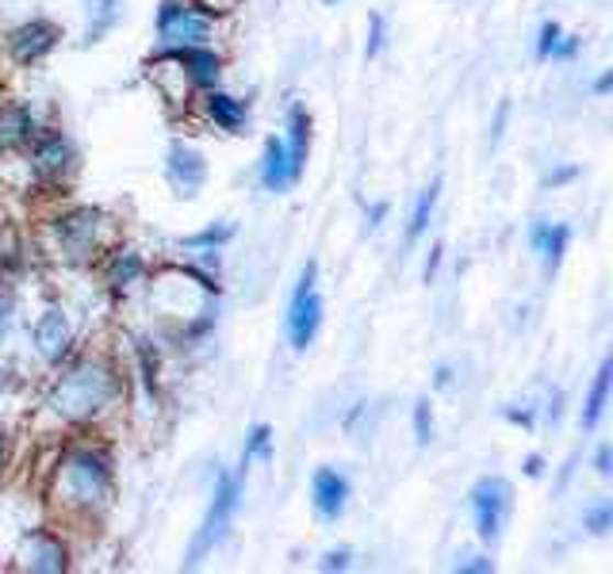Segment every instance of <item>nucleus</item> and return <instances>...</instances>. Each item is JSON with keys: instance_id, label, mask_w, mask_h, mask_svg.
Masks as SVG:
<instances>
[{"instance_id": "nucleus-1", "label": "nucleus", "mask_w": 613, "mask_h": 574, "mask_svg": "<svg viewBox=\"0 0 613 574\" xmlns=\"http://www.w3.org/2000/svg\"><path fill=\"white\" fill-rule=\"evenodd\" d=\"M115 395H120V380H115L112 368L100 364V360H85L54 383L46 406L66 421H85L104 410Z\"/></svg>"}, {"instance_id": "nucleus-2", "label": "nucleus", "mask_w": 613, "mask_h": 574, "mask_svg": "<svg viewBox=\"0 0 613 574\" xmlns=\"http://www.w3.org/2000/svg\"><path fill=\"white\" fill-rule=\"evenodd\" d=\"M58 494L74 509H97L112 494V460L97 448H74L58 468Z\"/></svg>"}, {"instance_id": "nucleus-3", "label": "nucleus", "mask_w": 613, "mask_h": 574, "mask_svg": "<svg viewBox=\"0 0 613 574\" xmlns=\"http://www.w3.org/2000/svg\"><path fill=\"white\" fill-rule=\"evenodd\" d=\"M242 475H246V471H234V475H231V471H219L215 491H211V506H208V514H203V525H200V532H196L192 548H188V560H185L188 567H196L203 555L215 552V548L223 544L226 529H231L234 514H238Z\"/></svg>"}, {"instance_id": "nucleus-4", "label": "nucleus", "mask_w": 613, "mask_h": 574, "mask_svg": "<svg viewBox=\"0 0 613 574\" xmlns=\"http://www.w3.org/2000/svg\"><path fill=\"white\" fill-rule=\"evenodd\" d=\"M510 509H514V486L502 475H487L471 486V517H476L479 540H499L502 529L510 521Z\"/></svg>"}, {"instance_id": "nucleus-5", "label": "nucleus", "mask_w": 613, "mask_h": 574, "mask_svg": "<svg viewBox=\"0 0 613 574\" xmlns=\"http://www.w3.org/2000/svg\"><path fill=\"white\" fill-rule=\"evenodd\" d=\"M322 311H326V306H322V295H319V265L306 261L292 303H288V337H292L296 349H306V345L319 337Z\"/></svg>"}, {"instance_id": "nucleus-6", "label": "nucleus", "mask_w": 613, "mask_h": 574, "mask_svg": "<svg viewBox=\"0 0 613 574\" xmlns=\"http://www.w3.org/2000/svg\"><path fill=\"white\" fill-rule=\"evenodd\" d=\"M157 35L165 46H208L211 15L196 0H165L157 12Z\"/></svg>"}, {"instance_id": "nucleus-7", "label": "nucleus", "mask_w": 613, "mask_h": 574, "mask_svg": "<svg viewBox=\"0 0 613 574\" xmlns=\"http://www.w3.org/2000/svg\"><path fill=\"white\" fill-rule=\"evenodd\" d=\"M58 38H62L58 23L27 20V23H20V27L8 31V54H12L20 66H31V61H43L46 54L58 46Z\"/></svg>"}, {"instance_id": "nucleus-8", "label": "nucleus", "mask_w": 613, "mask_h": 574, "mask_svg": "<svg viewBox=\"0 0 613 574\" xmlns=\"http://www.w3.org/2000/svg\"><path fill=\"white\" fill-rule=\"evenodd\" d=\"M31 143H35V149H31V169H35L38 177L62 180L69 169H74L77 149L62 131H46V135H35Z\"/></svg>"}, {"instance_id": "nucleus-9", "label": "nucleus", "mask_w": 613, "mask_h": 574, "mask_svg": "<svg viewBox=\"0 0 613 574\" xmlns=\"http://www.w3.org/2000/svg\"><path fill=\"white\" fill-rule=\"evenodd\" d=\"M165 172H169V184L177 188L180 195H196L208 180V161L196 146L188 143H172L169 154H165Z\"/></svg>"}, {"instance_id": "nucleus-10", "label": "nucleus", "mask_w": 613, "mask_h": 574, "mask_svg": "<svg viewBox=\"0 0 613 574\" xmlns=\"http://www.w3.org/2000/svg\"><path fill=\"white\" fill-rule=\"evenodd\" d=\"M58 241H62V249H66L74 261H81V257H89L92 249H97V234H100V215L97 211H89V207H81V211H69V215H62L58 218Z\"/></svg>"}, {"instance_id": "nucleus-11", "label": "nucleus", "mask_w": 613, "mask_h": 574, "mask_svg": "<svg viewBox=\"0 0 613 574\" xmlns=\"http://www.w3.org/2000/svg\"><path fill=\"white\" fill-rule=\"evenodd\" d=\"M311 502L322 521H337L349 506V479L334 468H319L311 479Z\"/></svg>"}, {"instance_id": "nucleus-12", "label": "nucleus", "mask_w": 613, "mask_h": 574, "mask_svg": "<svg viewBox=\"0 0 613 574\" xmlns=\"http://www.w3.org/2000/svg\"><path fill=\"white\" fill-rule=\"evenodd\" d=\"M31 337H35V349L43 360H51V364H58L62 357L69 352V318L62 311H46L43 318L35 322V329H31Z\"/></svg>"}, {"instance_id": "nucleus-13", "label": "nucleus", "mask_w": 613, "mask_h": 574, "mask_svg": "<svg viewBox=\"0 0 613 574\" xmlns=\"http://www.w3.org/2000/svg\"><path fill=\"white\" fill-rule=\"evenodd\" d=\"M568 241H571V230L564 223L537 218V223L530 226V246H533V254L540 257V265H545L548 272L560 269L564 254H568Z\"/></svg>"}, {"instance_id": "nucleus-14", "label": "nucleus", "mask_w": 613, "mask_h": 574, "mask_svg": "<svg viewBox=\"0 0 613 574\" xmlns=\"http://www.w3.org/2000/svg\"><path fill=\"white\" fill-rule=\"evenodd\" d=\"M172 61L177 66H185L188 81L200 85V89H211V85L219 81V54L208 50V46H172Z\"/></svg>"}, {"instance_id": "nucleus-15", "label": "nucleus", "mask_w": 613, "mask_h": 574, "mask_svg": "<svg viewBox=\"0 0 613 574\" xmlns=\"http://www.w3.org/2000/svg\"><path fill=\"white\" fill-rule=\"evenodd\" d=\"M296 180H300V172L292 169L288 146L280 143V138H269V143H265V161H261V184H265V192H288Z\"/></svg>"}, {"instance_id": "nucleus-16", "label": "nucleus", "mask_w": 613, "mask_h": 574, "mask_svg": "<svg viewBox=\"0 0 613 574\" xmlns=\"http://www.w3.org/2000/svg\"><path fill=\"white\" fill-rule=\"evenodd\" d=\"M35 112L27 104H4L0 108V149H20L35 138Z\"/></svg>"}, {"instance_id": "nucleus-17", "label": "nucleus", "mask_w": 613, "mask_h": 574, "mask_svg": "<svg viewBox=\"0 0 613 574\" xmlns=\"http://www.w3.org/2000/svg\"><path fill=\"white\" fill-rule=\"evenodd\" d=\"M288 157H292V169L303 177V165H306V149H311V115H306L303 104H292L288 112Z\"/></svg>"}, {"instance_id": "nucleus-18", "label": "nucleus", "mask_w": 613, "mask_h": 574, "mask_svg": "<svg viewBox=\"0 0 613 574\" xmlns=\"http://www.w3.org/2000/svg\"><path fill=\"white\" fill-rule=\"evenodd\" d=\"M579 46H583V38L576 35H564V27L556 20H545L540 23V35H537V58H576Z\"/></svg>"}, {"instance_id": "nucleus-19", "label": "nucleus", "mask_w": 613, "mask_h": 574, "mask_svg": "<svg viewBox=\"0 0 613 574\" xmlns=\"http://www.w3.org/2000/svg\"><path fill=\"white\" fill-rule=\"evenodd\" d=\"M203 108H208L211 123L223 131H242V123H246V104L242 100H234L231 92H219L211 89L208 97H203Z\"/></svg>"}, {"instance_id": "nucleus-20", "label": "nucleus", "mask_w": 613, "mask_h": 574, "mask_svg": "<svg viewBox=\"0 0 613 574\" xmlns=\"http://www.w3.org/2000/svg\"><path fill=\"white\" fill-rule=\"evenodd\" d=\"M610 380H613V360H602L599 375H594V383H591V395H587V406H583V429H599L602 414H606V403H610Z\"/></svg>"}, {"instance_id": "nucleus-21", "label": "nucleus", "mask_w": 613, "mask_h": 574, "mask_svg": "<svg viewBox=\"0 0 613 574\" xmlns=\"http://www.w3.org/2000/svg\"><path fill=\"white\" fill-rule=\"evenodd\" d=\"M108 284L112 288H131V284H138L143 280V272H146V265H143V257L135 254V249H115L112 257H108Z\"/></svg>"}, {"instance_id": "nucleus-22", "label": "nucleus", "mask_w": 613, "mask_h": 574, "mask_svg": "<svg viewBox=\"0 0 613 574\" xmlns=\"http://www.w3.org/2000/svg\"><path fill=\"white\" fill-rule=\"evenodd\" d=\"M27 567L31 571H66V548L54 537H46V532H38L27 544Z\"/></svg>"}, {"instance_id": "nucleus-23", "label": "nucleus", "mask_w": 613, "mask_h": 574, "mask_svg": "<svg viewBox=\"0 0 613 574\" xmlns=\"http://www.w3.org/2000/svg\"><path fill=\"white\" fill-rule=\"evenodd\" d=\"M437 192H442V184H430L426 192L419 195V203H414V211H411V226H406V238H422L426 234V226H430V218H434V207H437Z\"/></svg>"}, {"instance_id": "nucleus-24", "label": "nucleus", "mask_w": 613, "mask_h": 574, "mask_svg": "<svg viewBox=\"0 0 613 574\" xmlns=\"http://www.w3.org/2000/svg\"><path fill=\"white\" fill-rule=\"evenodd\" d=\"M269 455H272V429L254 426V432H249V440H246V452H242V471L254 460H269Z\"/></svg>"}, {"instance_id": "nucleus-25", "label": "nucleus", "mask_w": 613, "mask_h": 574, "mask_svg": "<svg viewBox=\"0 0 613 574\" xmlns=\"http://www.w3.org/2000/svg\"><path fill=\"white\" fill-rule=\"evenodd\" d=\"M231 238H234V226L223 223V226H208V230H200V234H192V238H185V246L188 249H219L223 241H231Z\"/></svg>"}, {"instance_id": "nucleus-26", "label": "nucleus", "mask_w": 613, "mask_h": 574, "mask_svg": "<svg viewBox=\"0 0 613 574\" xmlns=\"http://www.w3.org/2000/svg\"><path fill=\"white\" fill-rule=\"evenodd\" d=\"M97 4V23H89V43H97L100 35H104L108 27L115 23V15H120V0H92Z\"/></svg>"}, {"instance_id": "nucleus-27", "label": "nucleus", "mask_w": 613, "mask_h": 574, "mask_svg": "<svg viewBox=\"0 0 613 574\" xmlns=\"http://www.w3.org/2000/svg\"><path fill=\"white\" fill-rule=\"evenodd\" d=\"M583 525L594 532V537H606L610 525H613V502H599L594 509H587V514H583Z\"/></svg>"}, {"instance_id": "nucleus-28", "label": "nucleus", "mask_w": 613, "mask_h": 574, "mask_svg": "<svg viewBox=\"0 0 613 574\" xmlns=\"http://www.w3.org/2000/svg\"><path fill=\"white\" fill-rule=\"evenodd\" d=\"M414 437H419V444H430V440H434V410H430L426 398L414 403Z\"/></svg>"}, {"instance_id": "nucleus-29", "label": "nucleus", "mask_w": 613, "mask_h": 574, "mask_svg": "<svg viewBox=\"0 0 613 574\" xmlns=\"http://www.w3.org/2000/svg\"><path fill=\"white\" fill-rule=\"evenodd\" d=\"M453 571H464V574H491L494 563L487 560V555H464V560L453 563Z\"/></svg>"}, {"instance_id": "nucleus-30", "label": "nucleus", "mask_w": 613, "mask_h": 574, "mask_svg": "<svg viewBox=\"0 0 613 574\" xmlns=\"http://www.w3.org/2000/svg\"><path fill=\"white\" fill-rule=\"evenodd\" d=\"M383 27H388V23H383V15L376 12V15H372V35H368V46H365L368 58H376V54L383 50Z\"/></svg>"}, {"instance_id": "nucleus-31", "label": "nucleus", "mask_w": 613, "mask_h": 574, "mask_svg": "<svg viewBox=\"0 0 613 574\" xmlns=\"http://www.w3.org/2000/svg\"><path fill=\"white\" fill-rule=\"evenodd\" d=\"M345 567H349V548L326 552V560H322V571H345Z\"/></svg>"}, {"instance_id": "nucleus-32", "label": "nucleus", "mask_w": 613, "mask_h": 574, "mask_svg": "<svg viewBox=\"0 0 613 574\" xmlns=\"http://www.w3.org/2000/svg\"><path fill=\"white\" fill-rule=\"evenodd\" d=\"M506 418L514 421V426H522V429H533V410H530V406H522V410H517V406H506Z\"/></svg>"}, {"instance_id": "nucleus-33", "label": "nucleus", "mask_w": 613, "mask_h": 574, "mask_svg": "<svg viewBox=\"0 0 613 574\" xmlns=\"http://www.w3.org/2000/svg\"><path fill=\"white\" fill-rule=\"evenodd\" d=\"M610 463H613V448L610 444H602L599 448V455H594V468H599V475H610Z\"/></svg>"}, {"instance_id": "nucleus-34", "label": "nucleus", "mask_w": 613, "mask_h": 574, "mask_svg": "<svg viewBox=\"0 0 613 574\" xmlns=\"http://www.w3.org/2000/svg\"><path fill=\"white\" fill-rule=\"evenodd\" d=\"M442 254H445V249H442V246H434V254H430V261H426V284L437 277V269H442Z\"/></svg>"}, {"instance_id": "nucleus-35", "label": "nucleus", "mask_w": 613, "mask_h": 574, "mask_svg": "<svg viewBox=\"0 0 613 574\" xmlns=\"http://www.w3.org/2000/svg\"><path fill=\"white\" fill-rule=\"evenodd\" d=\"M8 326H12V303H8V299L0 295V337L8 334Z\"/></svg>"}, {"instance_id": "nucleus-36", "label": "nucleus", "mask_w": 613, "mask_h": 574, "mask_svg": "<svg viewBox=\"0 0 613 574\" xmlns=\"http://www.w3.org/2000/svg\"><path fill=\"white\" fill-rule=\"evenodd\" d=\"M576 172H579V169H576V165H568V169L553 172V177H548V180H545V184H553V188H556V184H564V180H571V177H576Z\"/></svg>"}, {"instance_id": "nucleus-37", "label": "nucleus", "mask_w": 613, "mask_h": 574, "mask_svg": "<svg viewBox=\"0 0 613 574\" xmlns=\"http://www.w3.org/2000/svg\"><path fill=\"white\" fill-rule=\"evenodd\" d=\"M540 471H545V460H540V455H530V460H525V475H533V479H537Z\"/></svg>"}, {"instance_id": "nucleus-38", "label": "nucleus", "mask_w": 613, "mask_h": 574, "mask_svg": "<svg viewBox=\"0 0 613 574\" xmlns=\"http://www.w3.org/2000/svg\"><path fill=\"white\" fill-rule=\"evenodd\" d=\"M383 215H388V203H372V211H368V218H372V223H368V226H380Z\"/></svg>"}, {"instance_id": "nucleus-39", "label": "nucleus", "mask_w": 613, "mask_h": 574, "mask_svg": "<svg viewBox=\"0 0 613 574\" xmlns=\"http://www.w3.org/2000/svg\"><path fill=\"white\" fill-rule=\"evenodd\" d=\"M610 89H613V74H602L599 85H594V92H599V97H606Z\"/></svg>"}, {"instance_id": "nucleus-40", "label": "nucleus", "mask_w": 613, "mask_h": 574, "mask_svg": "<svg viewBox=\"0 0 613 574\" xmlns=\"http://www.w3.org/2000/svg\"><path fill=\"white\" fill-rule=\"evenodd\" d=\"M200 8H234V0H200Z\"/></svg>"}, {"instance_id": "nucleus-41", "label": "nucleus", "mask_w": 613, "mask_h": 574, "mask_svg": "<svg viewBox=\"0 0 613 574\" xmlns=\"http://www.w3.org/2000/svg\"><path fill=\"white\" fill-rule=\"evenodd\" d=\"M4 375H12V372H8V368H0V383H12V380H4Z\"/></svg>"}, {"instance_id": "nucleus-42", "label": "nucleus", "mask_w": 613, "mask_h": 574, "mask_svg": "<svg viewBox=\"0 0 613 574\" xmlns=\"http://www.w3.org/2000/svg\"><path fill=\"white\" fill-rule=\"evenodd\" d=\"M326 4H337V0H326Z\"/></svg>"}]
</instances>
